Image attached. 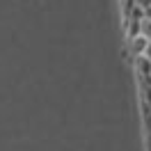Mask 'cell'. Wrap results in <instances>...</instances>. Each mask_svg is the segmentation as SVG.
I'll list each match as a JSON object with an SVG mask.
<instances>
[{"label": "cell", "mask_w": 151, "mask_h": 151, "mask_svg": "<svg viewBox=\"0 0 151 151\" xmlns=\"http://www.w3.org/2000/svg\"><path fill=\"white\" fill-rule=\"evenodd\" d=\"M135 71H137V78L140 83H149V76H151V60H147L144 55H135Z\"/></svg>", "instance_id": "6da1fadb"}, {"label": "cell", "mask_w": 151, "mask_h": 151, "mask_svg": "<svg viewBox=\"0 0 151 151\" xmlns=\"http://www.w3.org/2000/svg\"><path fill=\"white\" fill-rule=\"evenodd\" d=\"M128 41H131V53H133V57H135V55H142V53H144V46H147V41H149V39L142 37L140 32H137V35L128 37Z\"/></svg>", "instance_id": "7a4b0ae2"}, {"label": "cell", "mask_w": 151, "mask_h": 151, "mask_svg": "<svg viewBox=\"0 0 151 151\" xmlns=\"http://www.w3.org/2000/svg\"><path fill=\"white\" fill-rule=\"evenodd\" d=\"M142 89V103H144V110L147 114H151V83H140Z\"/></svg>", "instance_id": "3957f363"}, {"label": "cell", "mask_w": 151, "mask_h": 151, "mask_svg": "<svg viewBox=\"0 0 151 151\" xmlns=\"http://www.w3.org/2000/svg\"><path fill=\"white\" fill-rule=\"evenodd\" d=\"M137 32H140L142 37L151 39V19H144V16H142L140 23H137Z\"/></svg>", "instance_id": "277c9868"}, {"label": "cell", "mask_w": 151, "mask_h": 151, "mask_svg": "<svg viewBox=\"0 0 151 151\" xmlns=\"http://www.w3.org/2000/svg\"><path fill=\"white\" fill-rule=\"evenodd\" d=\"M142 55L147 57V60H151V39L147 41V46H144V53H142Z\"/></svg>", "instance_id": "5b68a950"}, {"label": "cell", "mask_w": 151, "mask_h": 151, "mask_svg": "<svg viewBox=\"0 0 151 151\" xmlns=\"http://www.w3.org/2000/svg\"><path fill=\"white\" fill-rule=\"evenodd\" d=\"M149 83H151V76H149Z\"/></svg>", "instance_id": "8992f818"}]
</instances>
